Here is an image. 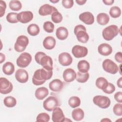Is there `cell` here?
Here are the masks:
<instances>
[{
  "mask_svg": "<svg viewBox=\"0 0 122 122\" xmlns=\"http://www.w3.org/2000/svg\"><path fill=\"white\" fill-rule=\"evenodd\" d=\"M52 74V70L48 71L43 68L38 69L34 72L32 76V83L37 86L43 84L47 80L51 78Z\"/></svg>",
  "mask_w": 122,
  "mask_h": 122,
  "instance_id": "1",
  "label": "cell"
},
{
  "mask_svg": "<svg viewBox=\"0 0 122 122\" xmlns=\"http://www.w3.org/2000/svg\"><path fill=\"white\" fill-rule=\"evenodd\" d=\"M74 33L78 41L81 43H86L89 39V36L86 32V28L82 25L76 26L74 29Z\"/></svg>",
  "mask_w": 122,
  "mask_h": 122,
  "instance_id": "2",
  "label": "cell"
},
{
  "mask_svg": "<svg viewBox=\"0 0 122 122\" xmlns=\"http://www.w3.org/2000/svg\"><path fill=\"white\" fill-rule=\"evenodd\" d=\"M119 29L115 25H111L105 28L102 31V35L103 39L109 41L112 40L119 33Z\"/></svg>",
  "mask_w": 122,
  "mask_h": 122,
  "instance_id": "3",
  "label": "cell"
},
{
  "mask_svg": "<svg viewBox=\"0 0 122 122\" xmlns=\"http://www.w3.org/2000/svg\"><path fill=\"white\" fill-rule=\"evenodd\" d=\"M29 42V39L25 35L19 36L14 44L15 50L19 52L23 51L26 48Z\"/></svg>",
  "mask_w": 122,
  "mask_h": 122,
  "instance_id": "4",
  "label": "cell"
},
{
  "mask_svg": "<svg viewBox=\"0 0 122 122\" xmlns=\"http://www.w3.org/2000/svg\"><path fill=\"white\" fill-rule=\"evenodd\" d=\"M60 105L59 100L55 96H50L48 97L43 103V107L47 111L51 112L56 107Z\"/></svg>",
  "mask_w": 122,
  "mask_h": 122,
  "instance_id": "5",
  "label": "cell"
},
{
  "mask_svg": "<svg viewBox=\"0 0 122 122\" xmlns=\"http://www.w3.org/2000/svg\"><path fill=\"white\" fill-rule=\"evenodd\" d=\"M31 60V55L30 53L25 52L20 54L17 59L16 63L19 67L25 68L30 64Z\"/></svg>",
  "mask_w": 122,
  "mask_h": 122,
  "instance_id": "6",
  "label": "cell"
},
{
  "mask_svg": "<svg viewBox=\"0 0 122 122\" xmlns=\"http://www.w3.org/2000/svg\"><path fill=\"white\" fill-rule=\"evenodd\" d=\"M93 103L102 109H106L108 108L111 104L110 99L107 96L97 95L93 98Z\"/></svg>",
  "mask_w": 122,
  "mask_h": 122,
  "instance_id": "7",
  "label": "cell"
},
{
  "mask_svg": "<svg viewBox=\"0 0 122 122\" xmlns=\"http://www.w3.org/2000/svg\"><path fill=\"white\" fill-rule=\"evenodd\" d=\"M102 66L105 71L112 74H116L119 71V67L112 60L109 59L104 60Z\"/></svg>",
  "mask_w": 122,
  "mask_h": 122,
  "instance_id": "8",
  "label": "cell"
},
{
  "mask_svg": "<svg viewBox=\"0 0 122 122\" xmlns=\"http://www.w3.org/2000/svg\"><path fill=\"white\" fill-rule=\"evenodd\" d=\"M12 89L13 85L10 81L4 77L0 78V92L1 94H8L12 91Z\"/></svg>",
  "mask_w": 122,
  "mask_h": 122,
  "instance_id": "9",
  "label": "cell"
},
{
  "mask_svg": "<svg viewBox=\"0 0 122 122\" xmlns=\"http://www.w3.org/2000/svg\"><path fill=\"white\" fill-rule=\"evenodd\" d=\"M71 52L75 57L80 58L85 57L88 54V51L86 47L77 45L73 47Z\"/></svg>",
  "mask_w": 122,
  "mask_h": 122,
  "instance_id": "10",
  "label": "cell"
},
{
  "mask_svg": "<svg viewBox=\"0 0 122 122\" xmlns=\"http://www.w3.org/2000/svg\"><path fill=\"white\" fill-rule=\"evenodd\" d=\"M58 61L60 64L62 66H67L72 63V58L69 53L64 52L59 54Z\"/></svg>",
  "mask_w": 122,
  "mask_h": 122,
  "instance_id": "11",
  "label": "cell"
},
{
  "mask_svg": "<svg viewBox=\"0 0 122 122\" xmlns=\"http://www.w3.org/2000/svg\"><path fill=\"white\" fill-rule=\"evenodd\" d=\"M57 11L58 10L55 7L48 4H45L41 6L39 10V13L40 15L44 16L52 14L54 12Z\"/></svg>",
  "mask_w": 122,
  "mask_h": 122,
  "instance_id": "12",
  "label": "cell"
},
{
  "mask_svg": "<svg viewBox=\"0 0 122 122\" xmlns=\"http://www.w3.org/2000/svg\"><path fill=\"white\" fill-rule=\"evenodd\" d=\"M33 18L32 12L30 11H24L18 13V20L22 23H27L30 21Z\"/></svg>",
  "mask_w": 122,
  "mask_h": 122,
  "instance_id": "13",
  "label": "cell"
},
{
  "mask_svg": "<svg viewBox=\"0 0 122 122\" xmlns=\"http://www.w3.org/2000/svg\"><path fill=\"white\" fill-rule=\"evenodd\" d=\"M65 116L62 110L59 107H55L52 113V120L54 122H62L65 121Z\"/></svg>",
  "mask_w": 122,
  "mask_h": 122,
  "instance_id": "14",
  "label": "cell"
},
{
  "mask_svg": "<svg viewBox=\"0 0 122 122\" xmlns=\"http://www.w3.org/2000/svg\"><path fill=\"white\" fill-rule=\"evenodd\" d=\"M15 77L16 80L20 83H25L29 79V74L27 71L23 69L17 70L15 72Z\"/></svg>",
  "mask_w": 122,
  "mask_h": 122,
  "instance_id": "15",
  "label": "cell"
},
{
  "mask_svg": "<svg viewBox=\"0 0 122 122\" xmlns=\"http://www.w3.org/2000/svg\"><path fill=\"white\" fill-rule=\"evenodd\" d=\"M79 19L87 25L92 24L94 22L93 15L90 12L86 11L81 13L79 16Z\"/></svg>",
  "mask_w": 122,
  "mask_h": 122,
  "instance_id": "16",
  "label": "cell"
},
{
  "mask_svg": "<svg viewBox=\"0 0 122 122\" xmlns=\"http://www.w3.org/2000/svg\"><path fill=\"white\" fill-rule=\"evenodd\" d=\"M40 65L45 69L51 71L53 70V61L52 58L48 55L42 57L40 60Z\"/></svg>",
  "mask_w": 122,
  "mask_h": 122,
  "instance_id": "17",
  "label": "cell"
},
{
  "mask_svg": "<svg viewBox=\"0 0 122 122\" xmlns=\"http://www.w3.org/2000/svg\"><path fill=\"white\" fill-rule=\"evenodd\" d=\"M76 77V73L71 68H68L65 70L63 72V78L65 81L71 82L73 81Z\"/></svg>",
  "mask_w": 122,
  "mask_h": 122,
  "instance_id": "18",
  "label": "cell"
},
{
  "mask_svg": "<svg viewBox=\"0 0 122 122\" xmlns=\"http://www.w3.org/2000/svg\"><path fill=\"white\" fill-rule=\"evenodd\" d=\"M98 51L102 55L108 56L112 53V48L108 43H102L98 47Z\"/></svg>",
  "mask_w": 122,
  "mask_h": 122,
  "instance_id": "19",
  "label": "cell"
},
{
  "mask_svg": "<svg viewBox=\"0 0 122 122\" xmlns=\"http://www.w3.org/2000/svg\"><path fill=\"white\" fill-rule=\"evenodd\" d=\"M49 87L53 92H59L62 89L63 83L59 79H54L50 82Z\"/></svg>",
  "mask_w": 122,
  "mask_h": 122,
  "instance_id": "20",
  "label": "cell"
},
{
  "mask_svg": "<svg viewBox=\"0 0 122 122\" xmlns=\"http://www.w3.org/2000/svg\"><path fill=\"white\" fill-rule=\"evenodd\" d=\"M56 45V40L52 36L46 37L43 41V46L46 50H51L55 47Z\"/></svg>",
  "mask_w": 122,
  "mask_h": 122,
  "instance_id": "21",
  "label": "cell"
},
{
  "mask_svg": "<svg viewBox=\"0 0 122 122\" xmlns=\"http://www.w3.org/2000/svg\"><path fill=\"white\" fill-rule=\"evenodd\" d=\"M69 32L68 30L64 27H60L57 29L56 31V37L60 40H64L68 36Z\"/></svg>",
  "mask_w": 122,
  "mask_h": 122,
  "instance_id": "22",
  "label": "cell"
},
{
  "mask_svg": "<svg viewBox=\"0 0 122 122\" xmlns=\"http://www.w3.org/2000/svg\"><path fill=\"white\" fill-rule=\"evenodd\" d=\"M49 94V91L47 88L42 87L38 88L35 92V96L36 98L39 100H42L44 99Z\"/></svg>",
  "mask_w": 122,
  "mask_h": 122,
  "instance_id": "23",
  "label": "cell"
},
{
  "mask_svg": "<svg viewBox=\"0 0 122 122\" xmlns=\"http://www.w3.org/2000/svg\"><path fill=\"white\" fill-rule=\"evenodd\" d=\"M77 68L79 70V71L82 73H86L90 70V63L88 61L86 60H81L79 61Z\"/></svg>",
  "mask_w": 122,
  "mask_h": 122,
  "instance_id": "24",
  "label": "cell"
},
{
  "mask_svg": "<svg viewBox=\"0 0 122 122\" xmlns=\"http://www.w3.org/2000/svg\"><path fill=\"white\" fill-rule=\"evenodd\" d=\"M71 116L73 120L76 121L82 120L84 116V111L81 108L74 109L71 112Z\"/></svg>",
  "mask_w": 122,
  "mask_h": 122,
  "instance_id": "25",
  "label": "cell"
},
{
  "mask_svg": "<svg viewBox=\"0 0 122 122\" xmlns=\"http://www.w3.org/2000/svg\"><path fill=\"white\" fill-rule=\"evenodd\" d=\"M15 71L14 64L10 61H8L4 64L2 66V71L4 74L10 75L13 73Z\"/></svg>",
  "mask_w": 122,
  "mask_h": 122,
  "instance_id": "26",
  "label": "cell"
},
{
  "mask_svg": "<svg viewBox=\"0 0 122 122\" xmlns=\"http://www.w3.org/2000/svg\"><path fill=\"white\" fill-rule=\"evenodd\" d=\"M97 21L100 25H106L110 20L109 16L105 13H100L97 16Z\"/></svg>",
  "mask_w": 122,
  "mask_h": 122,
  "instance_id": "27",
  "label": "cell"
},
{
  "mask_svg": "<svg viewBox=\"0 0 122 122\" xmlns=\"http://www.w3.org/2000/svg\"><path fill=\"white\" fill-rule=\"evenodd\" d=\"M40 29L38 25L36 24H31L29 25L27 28V31L28 33L32 36L37 35L40 33Z\"/></svg>",
  "mask_w": 122,
  "mask_h": 122,
  "instance_id": "28",
  "label": "cell"
},
{
  "mask_svg": "<svg viewBox=\"0 0 122 122\" xmlns=\"http://www.w3.org/2000/svg\"><path fill=\"white\" fill-rule=\"evenodd\" d=\"M95 84L97 88L101 89L102 90H103L108 86V81L105 78L101 77L98 78L96 79Z\"/></svg>",
  "mask_w": 122,
  "mask_h": 122,
  "instance_id": "29",
  "label": "cell"
},
{
  "mask_svg": "<svg viewBox=\"0 0 122 122\" xmlns=\"http://www.w3.org/2000/svg\"><path fill=\"white\" fill-rule=\"evenodd\" d=\"M90 77V74L88 72L82 73L78 71L76 74V81L80 83H84L86 82Z\"/></svg>",
  "mask_w": 122,
  "mask_h": 122,
  "instance_id": "30",
  "label": "cell"
},
{
  "mask_svg": "<svg viewBox=\"0 0 122 122\" xmlns=\"http://www.w3.org/2000/svg\"><path fill=\"white\" fill-rule=\"evenodd\" d=\"M3 102L4 105L9 108H11V107H14L17 103V101L16 99L10 96H7L6 97L4 100H3Z\"/></svg>",
  "mask_w": 122,
  "mask_h": 122,
  "instance_id": "31",
  "label": "cell"
},
{
  "mask_svg": "<svg viewBox=\"0 0 122 122\" xmlns=\"http://www.w3.org/2000/svg\"><path fill=\"white\" fill-rule=\"evenodd\" d=\"M69 105L71 108H75L79 106L81 104V100L77 96H71L68 101Z\"/></svg>",
  "mask_w": 122,
  "mask_h": 122,
  "instance_id": "32",
  "label": "cell"
},
{
  "mask_svg": "<svg viewBox=\"0 0 122 122\" xmlns=\"http://www.w3.org/2000/svg\"><path fill=\"white\" fill-rule=\"evenodd\" d=\"M9 7L12 10L19 11L22 8V4L19 0H12L9 3Z\"/></svg>",
  "mask_w": 122,
  "mask_h": 122,
  "instance_id": "33",
  "label": "cell"
},
{
  "mask_svg": "<svg viewBox=\"0 0 122 122\" xmlns=\"http://www.w3.org/2000/svg\"><path fill=\"white\" fill-rule=\"evenodd\" d=\"M109 14L112 18H117L121 16V10L119 7L117 6H113L110 9Z\"/></svg>",
  "mask_w": 122,
  "mask_h": 122,
  "instance_id": "34",
  "label": "cell"
},
{
  "mask_svg": "<svg viewBox=\"0 0 122 122\" xmlns=\"http://www.w3.org/2000/svg\"><path fill=\"white\" fill-rule=\"evenodd\" d=\"M18 15V13L16 12H10L6 16V20L9 23H16L19 21Z\"/></svg>",
  "mask_w": 122,
  "mask_h": 122,
  "instance_id": "35",
  "label": "cell"
},
{
  "mask_svg": "<svg viewBox=\"0 0 122 122\" xmlns=\"http://www.w3.org/2000/svg\"><path fill=\"white\" fill-rule=\"evenodd\" d=\"M52 21L55 23H60L62 20V16L58 11L54 12L51 16Z\"/></svg>",
  "mask_w": 122,
  "mask_h": 122,
  "instance_id": "36",
  "label": "cell"
},
{
  "mask_svg": "<svg viewBox=\"0 0 122 122\" xmlns=\"http://www.w3.org/2000/svg\"><path fill=\"white\" fill-rule=\"evenodd\" d=\"M50 120V115L45 112H42L39 113L36 118L37 122H48Z\"/></svg>",
  "mask_w": 122,
  "mask_h": 122,
  "instance_id": "37",
  "label": "cell"
},
{
  "mask_svg": "<svg viewBox=\"0 0 122 122\" xmlns=\"http://www.w3.org/2000/svg\"><path fill=\"white\" fill-rule=\"evenodd\" d=\"M43 29L45 31L48 33H51L54 29V25L53 23L51 21H47L44 23L43 25Z\"/></svg>",
  "mask_w": 122,
  "mask_h": 122,
  "instance_id": "38",
  "label": "cell"
},
{
  "mask_svg": "<svg viewBox=\"0 0 122 122\" xmlns=\"http://www.w3.org/2000/svg\"><path fill=\"white\" fill-rule=\"evenodd\" d=\"M113 112L117 116L122 115V104L116 103L113 107Z\"/></svg>",
  "mask_w": 122,
  "mask_h": 122,
  "instance_id": "39",
  "label": "cell"
},
{
  "mask_svg": "<svg viewBox=\"0 0 122 122\" xmlns=\"http://www.w3.org/2000/svg\"><path fill=\"white\" fill-rule=\"evenodd\" d=\"M115 90V87L114 85L112 83L108 82V86L107 87L102 90V91L107 94H112V93Z\"/></svg>",
  "mask_w": 122,
  "mask_h": 122,
  "instance_id": "40",
  "label": "cell"
},
{
  "mask_svg": "<svg viewBox=\"0 0 122 122\" xmlns=\"http://www.w3.org/2000/svg\"><path fill=\"white\" fill-rule=\"evenodd\" d=\"M62 4L63 6L66 9H70L73 6V0H62Z\"/></svg>",
  "mask_w": 122,
  "mask_h": 122,
  "instance_id": "41",
  "label": "cell"
},
{
  "mask_svg": "<svg viewBox=\"0 0 122 122\" xmlns=\"http://www.w3.org/2000/svg\"><path fill=\"white\" fill-rule=\"evenodd\" d=\"M6 9V3L3 0L0 1V17H2L5 13Z\"/></svg>",
  "mask_w": 122,
  "mask_h": 122,
  "instance_id": "42",
  "label": "cell"
},
{
  "mask_svg": "<svg viewBox=\"0 0 122 122\" xmlns=\"http://www.w3.org/2000/svg\"><path fill=\"white\" fill-rule=\"evenodd\" d=\"M45 55H46V54L43 52L39 51L37 52L35 55V60L36 62L40 65V60L41 58Z\"/></svg>",
  "mask_w": 122,
  "mask_h": 122,
  "instance_id": "43",
  "label": "cell"
},
{
  "mask_svg": "<svg viewBox=\"0 0 122 122\" xmlns=\"http://www.w3.org/2000/svg\"><path fill=\"white\" fill-rule=\"evenodd\" d=\"M114 98L115 100L119 103H122V92H117L114 95Z\"/></svg>",
  "mask_w": 122,
  "mask_h": 122,
  "instance_id": "44",
  "label": "cell"
},
{
  "mask_svg": "<svg viewBox=\"0 0 122 122\" xmlns=\"http://www.w3.org/2000/svg\"><path fill=\"white\" fill-rule=\"evenodd\" d=\"M115 59L116 61L119 63L122 62V52H117L115 55Z\"/></svg>",
  "mask_w": 122,
  "mask_h": 122,
  "instance_id": "45",
  "label": "cell"
},
{
  "mask_svg": "<svg viewBox=\"0 0 122 122\" xmlns=\"http://www.w3.org/2000/svg\"><path fill=\"white\" fill-rule=\"evenodd\" d=\"M102 2L107 5H112L113 2H114V0H103Z\"/></svg>",
  "mask_w": 122,
  "mask_h": 122,
  "instance_id": "46",
  "label": "cell"
},
{
  "mask_svg": "<svg viewBox=\"0 0 122 122\" xmlns=\"http://www.w3.org/2000/svg\"><path fill=\"white\" fill-rule=\"evenodd\" d=\"M87 1L86 0H76V2L80 5H82L84 4Z\"/></svg>",
  "mask_w": 122,
  "mask_h": 122,
  "instance_id": "47",
  "label": "cell"
},
{
  "mask_svg": "<svg viewBox=\"0 0 122 122\" xmlns=\"http://www.w3.org/2000/svg\"><path fill=\"white\" fill-rule=\"evenodd\" d=\"M0 63H2L5 60V56L2 53H0Z\"/></svg>",
  "mask_w": 122,
  "mask_h": 122,
  "instance_id": "48",
  "label": "cell"
},
{
  "mask_svg": "<svg viewBox=\"0 0 122 122\" xmlns=\"http://www.w3.org/2000/svg\"><path fill=\"white\" fill-rule=\"evenodd\" d=\"M122 78L120 77L117 80V85L120 88H122Z\"/></svg>",
  "mask_w": 122,
  "mask_h": 122,
  "instance_id": "49",
  "label": "cell"
},
{
  "mask_svg": "<svg viewBox=\"0 0 122 122\" xmlns=\"http://www.w3.org/2000/svg\"><path fill=\"white\" fill-rule=\"evenodd\" d=\"M51 2H52V3H57V2H59V0H50Z\"/></svg>",
  "mask_w": 122,
  "mask_h": 122,
  "instance_id": "50",
  "label": "cell"
},
{
  "mask_svg": "<svg viewBox=\"0 0 122 122\" xmlns=\"http://www.w3.org/2000/svg\"><path fill=\"white\" fill-rule=\"evenodd\" d=\"M107 121L111 122V120H109V119H107V120H106V118H105V119H102V120H101V121Z\"/></svg>",
  "mask_w": 122,
  "mask_h": 122,
  "instance_id": "51",
  "label": "cell"
}]
</instances>
